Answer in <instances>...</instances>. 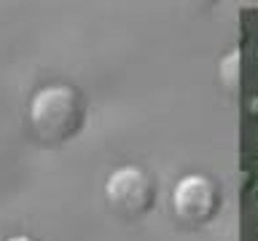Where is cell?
I'll return each mask as SVG.
<instances>
[{"label": "cell", "mask_w": 258, "mask_h": 241, "mask_svg": "<svg viewBox=\"0 0 258 241\" xmlns=\"http://www.w3.org/2000/svg\"><path fill=\"white\" fill-rule=\"evenodd\" d=\"M86 120V107L81 94L68 83H51L35 91L30 99V124L43 142L59 145L73 140Z\"/></svg>", "instance_id": "cell-1"}, {"label": "cell", "mask_w": 258, "mask_h": 241, "mask_svg": "<svg viewBox=\"0 0 258 241\" xmlns=\"http://www.w3.org/2000/svg\"><path fill=\"white\" fill-rule=\"evenodd\" d=\"M105 198L110 209L121 217H143L153 209L156 188L151 174L140 166H121L105 182Z\"/></svg>", "instance_id": "cell-2"}, {"label": "cell", "mask_w": 258, "mask_h": 241, "mask_svg": "<svg viewBox=\"0 0 258 241\" xmlns=\"http://www.w3.org/2000/svg\"><path fill=\"white\" fill-rule=\"evenodd\" d=\"M172 206L180 220L205 225L221 209V188L205 174H185L172 190Z\"/></svg>", "instance_id": "cell-3"}, {"label": "cell", "mask_w": 258, "mask_h": 241, "mask_svg": "<svg viewBox=\"0 0 258 241\" xmlns=\"http://www.w3.org/2000/svg\"><path fill=\"white\" fill-rule=\"evenodd\" d=\"M6 241H35V238H30V236H11V238H6Z\"/></svg>", "instance_id": "cell-4"}]
</instances>
